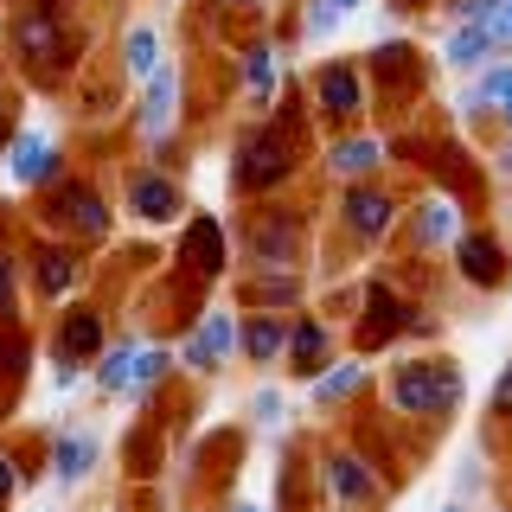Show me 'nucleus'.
Returning <instances> with one entry per match:
<instances>
[{
    "label": "nucleus",
    "instance_id": "1",
    "mask_svg": "<svg viewBox=\"0 0 512 512\" xmlns=\"http://www.w3.org/2000/svg\"><path fill=\"white\" fill-rule=\"evenodd\" d=\"M384 397H391L397 416L410 423H448L461 410V365L429 352V359H397L391 378H384Z\"/></svg>",
    "mask_w": 512,
    "mask_h": 512
},
{
    "label": "nucleus",
    "instance_id": "2",
    "mask_svg": "<svg viewBox=\"0 0 512 512\" xmlns=\"http://www.w3.org/2000/svg\"><path fill=\"white\" fill-rule=\"evenodd\" d=\"M320 493H327L333 512H372L384 500V474L359 448H327L320 455Z\"/></svg>",
    "mask_w": 512,
    "mask_h": 512
},
{
    "label": "nucleus",
    "instance_id": "3",
    "mask_svg": "<svg viewBox=\"0 0 512 512\" xmlns=\"http://www.w3.org/2000/svg\"><path fill=\"white\" fill-rule=\"evenodd\" d=\"M288 173H295V141H288L282 128H250V135L237 141V160H231L237 192H269V186H282Z\"/></svg>",
    "mask_w": 512,
    "mask_h": 512
},
{
    "label": "nucleus",
    "instance_id": "4",
    "mask_svg": "<svg viewBox=\"0 0 512 512\" xmlns=\"http://www.w3.org/2000/svg\"><path fill=\"white\" fill-rule=\"evenodd\" d=\"M237 333H244V320H237L231 308H205L199 320H192L186 346H180V365L199 378H218L224 365L237 359Z\"/></svg>",
    "mask_w": 512,
    "mask_h": 512
},
{
    "label": "nucleus",
    "instance_id": "5",
    "mask_svg": "<svg viewBox=\"0 0 512 512\" xmlns=\"http://www.w3.org/2000/svg\"><path fill=\"white\" fill-rule=\"evenodd\" d=\"M340 224H346V237H359V244H378V237H391V224H397V199H391V186L352 180V186H346V199H340Z\"/></svg>",
    "mask_w": 512,
    "mask_h": 512
},
{
    "label": "nucleus",
    "instance_id": "6",
    "mask_svg": "<svg viewBox=\"0 0 512 512\" xmlns=\"http://www.w3.org/2000/svg\"><path fill=\"white\" fill-rule=\"evenodd\" d=\"M397 333H423V314H416L410 301H397L384 282H372V295H365V320H359V346L378 352V346H391Z\"/></svg>",
    "mask_w": 512,
    "mask_h": 512
},
{
    "label": "nucleus",
    "instance_id": "7",
    "mask_svg": "<svg viewBox=\"0 0 512 512\" xmlns=\"http://www.w3.org/2000/svg\"><path fill=\"white\" fill-rule=\"evenodd\" d=\"M96 468H103V436H96V429H84V423H71V429L52 442V487H58V493H77Z\"/></svg>",
    "mask_w": 512,
    "mask_h": 512
},
{
    "label": "nucleus",
    "instance_id": "8",
    "mask_svg": "<svg viewBox=\"0 0 512 512\" xmlns=\"http://www.w3.org/2000/svg\"><path fill=\"white\" fill-rule=\"evenodd\" d=\"M455 269H461V282H474V288H506L512 282V263H506V244L493 231H461L455 237Z\"/></svg>",
    "mask_w": 512,
    "mask_h": 512
},
{
    "label": "nucleus",
    "instance_id": "9",
    "mask_svg": "<svg viewBox=\"0 0 512 512\" xmlns=\"http://www.w3.org/2000/svg\"><path fill=\"white\" fill-rule=\"evenodd\" d=\"M141 84H148L141 90V141L160 148V141L173 135V116H180V71H173V64H154Z\"/></svg>",
    "mask_w": 512,
    "mask_h": 512
},
{
    "label": "nucleus",
    "instance_id": "10",
    "mask_svg": "<svg viewBox=\"0 0 512 512\" xmlns=\"http://www.w3.org/2000/svg\"><path fill=\"white\" fill-rule=\"evenodd\" d=\"M282 365L295 378H320L333 365V327L320 314H295L288 320V352H282Z\"/></svg>",
    "mask_w": 512,
    "mask_h": 512
},
{
    "label": "nucleus",
    "instance_id": "11",
    "mask_svg": "<svg viewBox=\"0 0 512 512\" xmlns=\"http://www.w3.org/2000/svg\"><path fill=\"white\" fill-rule=\"evenodd\" d=\"M250 263L256 269H295L301 263V218L295 212H269L250 231Z\"/></svg>",
    "mask_w": 512,
    "mask_h": 512
},
{
    "label": "nucleus",
    "instance_id": "12",
    "mask_svg": "<svg viewBox=\"0 0 512 512\" xmlns=\"http://www.w3.org/2000/svg\"><path fill=\"white\" fill-rule=\"evenodd\" d=\"M103 314L96 308H64L58 314V333H52V359H71V365H96V352H103Z\"/></svg>",
    "mask_w": 512,
    "mask_h": 512
},
{
    "label": "nucleus",
    "instance_id": "13",
    "mask_svg": "<svg viewBox=\"0 0 512 512\" xmlns=\"http://www.w3.org/2000/svg\"><path fill=\"white\" fill-rule=\"evenodd\" d=\"M52 224L64 237H109V205L96 199V186H64L52 192Z\"/></svg>",
    "mask_w": 512,
    "mask_h": 512
},
{
    "label": "nucleus",
    "instance_id": "14",
    "mask_svg": "<svg viewBox=\"0 0 512 512\" xmlns=\"http://www.w3.org/2000/svg\"><path fill=\"white\" fill-rule=\"evenodd\" d=\"M84 276V263H77L71 244H58V237H45V244H32V288H39V301H64Z\"/></svg>",
    "mask_w": 512,
    "mask_h": 512
},
{
    "label": "nucleus",
    "instance_id": "15",
    "mask_svg": "<svg viewBox=\"0 0 512 512\" xmlns=\"http://www.w3.org/2000/svg\"><path fill=\"white\" fill-rule=\"evenodd\" d=\"M58 173V141L39 135V128H26V135L7 141V180L13 186H45Z\"/></svg>",
    "mask_w": 512,
    "mask_h": 512
},
{
    "label": "nucleus",
    "instance_id": "16",
    "mask_svg": "<svg viewBox=\"0 0 512 512\" xmlns=\"http://www.w3.org/2000/svg\"><path fill=\"white\" fill-rule=\"evenodd\" d=\"M13 52H20L32 71H45V64L64 52V32L52 20V7H26L20 20H13Z\"/></svg>",
    "mask_w": 512,
    "mask_h": 512
},
{
    "label": "nucleus",
    "instance_id": "17",
    "mask_svg": "<svg viewBox=\"0 0 512 512\" xmlns=\"http://www.w3.org/2000/svg\"><path fill=\"white\" fill-rule=\"evenodd\" d=\"M372 384V359H333L320 378H308V404L314 410H340V404H352V397Z\"/></svg>",
    "mask_w": 512,
    "mask_h": 512
},
{
    "label": "nucleus",
    "instance_id": "18",
    "mask_svg": "<svg viewBox=\"0 0 512 512\" xmlns=\"http://www.w3.org/2000/svg\"><path fill=\"white\" fill-rule=\"evenodd\" d=\"M282 352H288V320L276 308H256L244 320V333H237V359H250V365H282Z\"/></svg>",
    "mask_w": 512,
    "mask_h": 512
},
{
    "label": "nucleus",
    "instance_id": "19",
    "mask_svg": "<svg viewBox=\"0 0 512 512\" xmlns=\"http://www.w3.org/2000/svg\"><path fill=\"white\" fill-rule=\"evenodd\" d=\"M180 186L167 180V173H135V180H128V212H135L141 224H173L180 218Z\"/></svg>",
    "mask_w": 512,
    "mask_h": 512
},
{
    "label": "nucleus",
    "instance_id": "20",
    "mask_svg": "<svg viewBox=\"0 0 512 512\" xmlns=\"http://www.w3.org/2000/svg\"><path fill=\"white\" fill-rule=\"evenodd\" d=\"M314 103L327 109L333 122H352L365 109V84H359V71L352 64H327V71L314 77Z\"/></svg>",
    "mask_w": 512,
    "mask_h": 512
},
{
    "label": "nucleus",
    "instance_id": "21",
    "mask_svg": "<svg viewBox=\"0 0 512 512\" xmlns=\"http://www.w3.org/2000/svg\"><path fill=\"white\" fill-rule=\"evenodd\" d=\"M410 237H416V250H455V237H461V212H455V199H423L410 212Z\"/></svg>",
    "mask_w": 512,
    "mask_h": 512
},
{
    "label": "nucleus",
    "instance_id": "22",
    "mask_svg": "<svg viewBox=\"0 0 512 512\" xmlns=\"http://www.w3.org/2000/svg\"><path fill=\"white\" fill-rule=\"evenodd\" d=\"M180 263L199 282L224 276V231H218V218H192V231H186V244H180Z\"/></svg>",
    "mask_w": 512,
    "mask_h": 512
},
{
    "label": "nucleus",
    "instance_id": "23",
    "mask_svg": "<svg viewBox=\"0 0 512 512\" xmlns=\"http://www.w3.org/2000/svg\"><path fill=\"white\" fill-rule=\"evenodd\" d=\"M378 160H384V141L378 135H346V141H333V148H327V173H333V180H372Z\"/></svg>",
    "mask_w": 512,
    "mask_h": 512
},
{
    "label": "nucleus",
    "instance_id": "24",
    "mask_svg": "<svg viewBox=\"0 0 512 512\" xmlns=\"http://www.w3.org/2000/svg\"><path fill=\"white\" fill-rule=\"evenodd\" d=\"M135 352H141V340H135V333L96 352V365H90V378H96V397H128V384H135Z\"/></svg>",
    "mask_w": 512,
    "mask_h": 512
},
{
    "label": "nucleus",
    "instance_id": "25",
    "mask_svg": "<svg viewBox=\"0 0 512 512\" xmlns=\"http://www.w3.org/2000/svg\"><path fill=\"white\" fill-rule=\"evenodd\" d=\"M493 45H500V39H493V26H468V20H461V32H448V64H455V71H487V64H493Z\"/></svg>",
    "mask_w": 512,
    "mask_h": 512
},
{
    "label": "nucleus",
    "instance_id": "26",
    "mask_svg": "<svg viewBox=\"0 0 512 512\" xmlns=\"http://www.w3.org/2000/svg\"><path fill=\"white\" fill-rule=\"evenodd\" d=\"M173 359H180V352H167L160 340H141V352H135V384H128V404H148L154 384L173 372Z\"/></svg>",
    "mask_w": 512,
    "mask_h": 512
},
{
    "label": "nucleus",
    "instance_id": "27",
    "mask_svg": "<svg viewBox=\"0 0 512 512\" xmlns=\"http://www.w3.org/2000/svg\"><path fill=\"white\" fill-rule=\"evenodd\" d=\"M276 52H269V45H250L244 52V96L250 103H269V96H276Z\"/></svg>",
    "mask_w": 512,
    "mask_h": 512
},
{
    "label": "nucleus",
    "instance_id": "28",
    "mask_svg": "<svg viewBox=\"0 0 512 512\" xmlns=\"http://www.w3.org/2000/svg\"><path fill=\"white\" fill-rule=\"evenodd\" d=\"M122 64H128V77H148L154 64H160V39H154V26H135V32H128Z\"/></svg>",
    "mask_w": 512,
    "mask_h": 512
},
{
    "label": "nucleus",
    "instance_id": "29",
    "mask_svg": "<svg viewBox=\"0 0 512 512\" xmlns=\"http://www.w3.org/2000/svg\"><path fill=\"white\" fill-rule=\"evenodd\" d=\"M250 423L256 429H282V391H276V384L250 391Z\"/></svg>",
    "mask_w": 512,
    "mask_h": 512
},
{
    "label": "nucleus",
    "instance_id": "30",
    "mask_svg": "<svg viewBox=\"0 0 512 512\" xmlns=\"http://www.w3.org/2000/svg\"><path fill=\"white\" fill-rule=\"evenodd\" d=\"M20 314V263H13V250H0V320Z\"/></svg>",
    "mask_w": 512,
    "mask_h": 512
},
{
    "label": "nucleus",
    "instance_id": "31",
    "mask_svg": "<svg viewBox=\"0 0 512 512\" xmlns=\"http://www.w3.org/2000/svg\"><path fill=\"white\" fill-rule=\"evenodd\" d=\"M487 423H512V359L500 365V378L487 391Z\"/></svg>",
    "mask_w": 512,
    "mask_h": 512
},
{
    "label": "nucleus",
    "instance_id": "32",
    "mask_svg": "<svg viewBox=\"0 0 512 512\" xmlns=\"http://www.w3.org/2000/svg\"><path fill=\"white\" fill-rule=\"evenodd\" d=\"M20 480H26V468L7 455V448H0V512H7V500H13V493H20Z\"/></svg>",
    "mask_w": 512,
    "mask_h": 512
},
{
    "label": "nucleus",
    "instance_id": "33",
    "mask_svg": "<svg viewBox=\"0 0 512 512\" xmlns=\"http://www.w3.org/2000/svg\"><path fill=\"white\" fill-rule=\"evenodd\" d=\"M500 7H506V0H461V20H468V26H493V20H500Z\"/></svg>",
    "mask_w": 512,
    "mask_h": 512
},
{
    "label": "nucleus",
    "instance_id": "34",
    "mask_svg": "<svg viewBox=\"0 0 512 512\" xmlns=\"http://www.w3.org/2000/svg\"><path fill=\"white\" fill-rule=\"evenodd\" d=\"M333 26H340V7H333V0H314V7H308V32H314V39H327Z\"/></svg>",
    "mask_w": 512,
    "mask_h": 512
},
{
    "label": "nucleus",
    "instance_id": "35",
    "mask_svg": "<svg viewBox=\"0 0 512 512\" xmlns=\"http://www.w3.org/2000/svg\"><path fill=\"white\" fill-rule=\"evenodd\" d=\"M480 487H487V468H480V461L474 468H455V500H468V493H480Z\"/></svg>",
    "mask_w": 512,
    "mask_h": 512
},
{
    "label": "nucleus",
    "instance_id": "36",
    "mask_svg": "<svg viewBox=\"0 0 512 512\" xmlns=\"http://www.w3.org/2000/svg\"><path fill=\"white\" fill-rule=\"evenodd\" d=\"M493 39H500V45H512V0L500 7V20H493Z\"/></svg>",
    "mask_w": 512,
    "mask_h": 512
},
{
    "label": "nucleus",
    "instance_id": "37",
    "mask_svg": "<svg viewBox=\"0 0 512 512\" xmlns=\"http://www.w3.org/2000/svg\"><path fill=\"white\" fill-rule=\"evenodd\" d=\"M493 109H500V122H506V128H512V84H506V90H500V103H493Z\"/></svg>",
    "mask_w": 512,
    "mask_h": 512
},
{
    "label": "nucleus",
    "instance_id": "38",
    "mask_svg": "<svg viewBox=\"0 0 512 512\" xmlns=\"http://www.w3.org/2000/svg\"><path fill=\"white\" fill-rule=\"evenodd\" d=\"M218 7H231V13H250V7H256V0H218Z\"/></svg>",
    "mask_w": 512,
    "mask_h": 512
},
{
    "label": "nucleus",
    "instance_id": "39",
    "mask_svg": "<svg viewBox=\"0 0 512 512\" xmlns=\"http://www.w3.org/2000/svg\"><path fill=\"white\" fill-rule=\"evenodd\" d=\"M231 512H276V506H250V500H237V506H231Z\"/></svg>",
    "mask_w": 512,
    "mask_h": 512
},
{
    "label": "nucleus",
    "instance_id": "40",
    "mask_svg": "<svg viewBox=\"0 0 512 512\" xmlns=\"http://www.w3.org/2000/svg\"><path fill=\"white\" fill-rule=\"evenodd\" d=\"M500 173H512V141H506V148H500Z\"/></svg>",
    "mask_w": 512,
    "mask_h": 512
},
{
    "label": "nucleus",
    "instance_id": "41",
    "mask_svg": "<svg viewBox=\"0 0 512 512\" xmlns=\"http://www.w3.org/2000/svg\"><path fill=\"white\" fill-rule=\"evenodd\" d=\"M442 512H474V506H468V500H448V506H442Z\"/></svg>",
    "mask_w": 512,
    "mask_h": 512
},
{
    "label": "nucleus",
    "instance_id": "42",
    "mask_svg": "<svg viewBox=\"0 0 512 512\" xmlns=\"http://www.w3.org/2000/svg\"><path fill=\"white\" fill-rule=\"evenodd\" d=\"M333 7H340V13H352V7H359V0H333Z\"/></svg>",
    "mask_w": 512,
    "mask_h": 512
}]
</instances>
